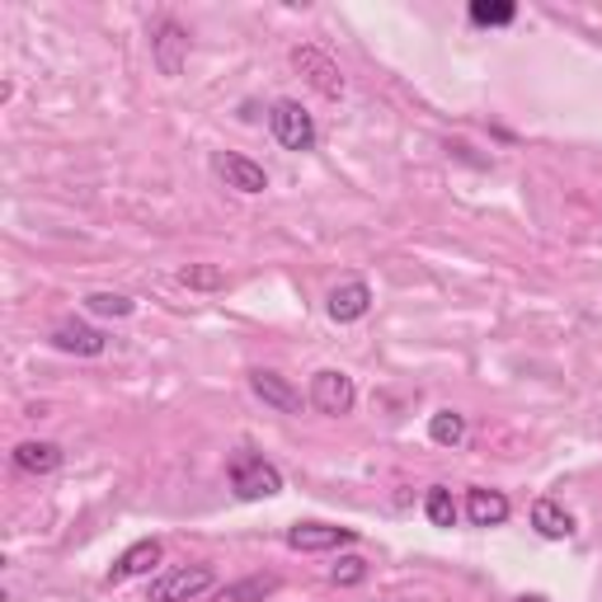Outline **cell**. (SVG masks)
I'll return each mask as SVG.
<instances>
[{
	"mask_svg": "<svg viewBox=\"0 0 602 602\" xmlns=\"http://www.w3.org/2000/svg\"><path fill=\"white\" fill-rule=\"evenodd\" d=\"M429 438L438 442V448H456V442L466 438V419L456 415V410H438L429 419Z\"/></svg>",
	"mask_w": 602,
	"mask_h": 602,
	"instance_id": "obj_19",
	"label": "cell"
},
{
	"mask_svg": "<svg viewBox=\"0 0 602 602\" xmlns=\"http://www.w3.org/2000/svg\"><path fill=\"white\" fill-rule=\"evenodd\" d=\"M358 533L353 527H334V523H297L288 527V546L292 551H340V546H353Z\"/></svg>",
	"mask_w": 602,
	"mask_h": 602,
	"instance_id": "obj_8",
	"label": "cell"
},
{
	"mask_svg": "<svg viewBox=\"0 0 602 602\" xmlns=\"http://www.w3.org/2000/svg\"><path fill=\"white\" fill-rule=\"evenodd\" d=\"M85 311H90V315H114V321H122V315L137 311V301L122 297V292H90V297H85Z\"/></svg>",
	"mask_w": 602,
	"mask_h": 602,
	"instance_id": "obj_21",
	"label": "cell"
},
{
	"mask_svg": "<svg viewBox=\"0 0 602 602\" xmlns=\"http://www.w3.org/2000/svg\"><path fill=\"white\" fill-rule=\"evenodd\" d=\"M311 405H315L321 415H330V419L353 415V405H358V386H353L348 372L321 367V372L311 377Z\"/></svg>",
	"mask_w": 602,
	"mask_h": 602,
	"instance_id": "obj_3",
	"label": "cell"
},
{
	"mask_svg": "<svg viewBox=\"0 0 602 602\" xmlns=\"http://www.w3.org/2000/svg\"><path fill=\"white\" fill-rule=\"evenodd\" d=\"M52 344H57L62 353H76V358H99V353L109 348L104 330L85 325V321H62L57 330H52Z\"/></svg>",
	"mask_w": 602,
	"mask_h": 602,
	"instance_id": "obj_11",
	"label": "cell"
},
{
	"mask_svg": "<svg viewBox=\"0 0 602 602\" xmlns=\"http://www.w3.org/2000/svg\"><path fill=\"white\" fill-rule=\"evenodd\" d=\"M226 475H232V490L240 494V499H273V494H282V471L273 462H264L259 452H236L232 466H226Z\"/></svg>",
	"mask_w": 602,
	"mask_h": 602,
	"instance_id": "obj_1",
	"label": "cell"
},
{
	"mask_svg": "<svg viewBox=\"0 0 602 602\" xmlns=\"http://www.w3.org/2000/svg\"><path fill=\"white\" fill-rule=\"evenodd\" d=\"M325 311H330V321H334V325H353V321H363V315L372 311V288H367L363 278H348V282H340V288H330Z\"/></svg>",
	"mask_w": 602,
	"mask_h": 602,
	"instance_id": "obj_9",
	"label": "cell"
},
{
	"mask_svg": "<svg viewBox=\"0 0 602 602\" xmlns=\"http://www.w3.org/2000/svg\"><path fill=\"white\" fill-rule=\"evenodd\" d=\"M423 513H429L433 527H456V513H462V508H456L448 485H433L429 494H423Z\"/></svg>",
	"mask_w": 602,
	"mask_h": 602,
	"instance_id": "obj_18",
	"label": "cell"
},
{
	"mask_svg": "<svg viewBox=\"0 0 602 602\" xmlns=\"http://www.w3.org/2000/svg\"><path fill=\"white\" fill-rule=\"evenodd\" d=\"M10 456H14V466L29 471V475H52L62 466V448L57 442H43V438H24Z\"/></svg>",
	"mask_w": 602,
	"mask_h": 602,
	"instance_id": "obj_14",
	"label": "cell"
},
{
	"mask_svg": "<svg viewBox=\"0 0 602 602\" xmlns=\"http://www.w3.org/2000/svg\"><path fill=\"white\" fill-rule=\"evenodd\" d=\"M269 128H273L282 151H311L315 147V122H311V114L301 109L297 99H278L273 104V109H269Z\"/></svg>",
	"mask_w": 602,
	"mask_h": 602,
	"instance_id": "obj_4",
	"label": "cell"
},
{
	"mask_svg": "<svg viewBox=\"0 0 602 602\" xmlns=\"http://www.w3.org/2000/svg\"><path fill=\"white\" fill-rule=\"evenodd\" d=\"M508 513H513V504H508L504 490H485V485L466 490V518H471V527H499V523H508Z\"/></svg>",
	"mask_w": 602,
	"mask_h": 602,
	"instance_id": "obj_12",
	"label": "cell"
},
{
	"mask_svg": "<svg viewBox=\"0 0 602 602\" xmlns=\"http://www.w3.org/2000/svg\"><path fill=\"white\" fill-rule=\"evenodd\" d=\"M161 556H165V546L155 541V537L128 546V551H122V556L114 560L109 583H128V579H137V574H151V565H161Z\"/></svg>",
	"mask_w": 602,
	"mask_h": 602,
	"instance_id": "obj_13",
	"label": "cell"
},
{
	"mask_svg": "<svg viewBox=\"0 0 602 602\" xmlns=\"http://www.w3.org/2000/svg\"><path fill=\"white\" fill-rule=\"evenodd\" d=\"M533 527H537L546 541H570L574 537V518L556 499H537L533 504Z\"/></svg>",
	"mask_w": 602,
	"mask_h": 602,
	"instance_id": "obj_16",
	"label": "cell"
},
{
	"mask_svg": "<svg viewBox=\"0 0 602 602\" xmlns=\"http://www.w3.org/2000/svg\"><path fill=\"white\" fill-rule=\"evenodd\" d=\"M278 593V574H250V579H236V583H222L212 602H264Z\"/></svg>",
	"mask_w": 602,
	"mask_h": 602,
	"instance_id": "obj_15",
	"label": "cell"
},
{
	"mask_svg": "<svg viewBox=\"0 0 602 602\" xmlns=\"http://www.w3.org/2000/svg\"><path fill=\"white\" fill-rule=\"evenodd\" d=\"M513 20H518V6H513V0H471V24L508 29Z\"/></svg>",
	"mask_w": 602,
	"mask_h": 602,
	"instance_id": "obj_17",
	"label": "cell"
},
{
	"mask_svg": "<svg viewBox=\"0 0 602 602\" xmlns=\"http://www.w3.org/2000/svg\"><path fill=\"white\" fill-rule=\"evenodd\" d=\"M518 602H546V598H537V593H527V598H518Z\"/></svg>",
	"mask_w": 602,
	"mask_h": 602,
	"instance_id": "obj_23",
	"label": "cell"
},
{
	"mask_svg": "<svg viewBox=\"0 0 602 602\" xmlns=\"http://www.w3.org/2000/svg\"><path fill=\"white\" fill-rule=\"evenodd\" d=\"M292 66L307 76V85L315 95H325V99H344V71L334 66L321 47H297L292 52Z\"/></svg>",
	"mask_w": 602,
	"mask_h": 602,
	"instance_id": "obj_5",
	"label": "cell"
},
{
	"mask_svg": "<svg viewBox=\"0 0 602 602\" xmlns=\"http://www.w3.org/2000/svg\"><path fill=\"white\" fill-rule=\"evenodd\" d=\"M363 579H367V560H363V556H344V560L330 570L334 589H353V583H363Z\"/></svg>",
	"mask_w": 602,
	"mask_h": 602,
	"instance_id": "obj_22",
	"label": "cell"
},
{
	"mask_svg": "<svg viewBox=\"0 0 602 602\" xmlns=\"http://www.w3.org/2000/svg\"><path fill=\"white\" fill-rule=\"evenodd\" d=\"M180 282L193 288V292H222L226 273L217 269V264H189V269H180Z\"/></svg>",
	"mask_w": 602,
	"mask_h": 602,
	"instance_id": "obj_20",
	"label": "cell"
},
{
	"mask_svg": "<svg viewBox=\"0 0 602 602\" xmlns=\"http://www.w3.org/2000/svg\"><path fill=\"white\" fill-rule=\"evenodd\" d=\"M212 170H217V180H226V189H236V193H264L269 189V174H264V165H255L250 155L217 151L212 155Z\"/></svg>",
	"mask_w": 602,
	"mask_h": 602,
	"instance_id": "obj_7",
	"label": "cell"
},
{
	"mask_svg": "<svg viewBox=\"0 0 602 602\" xmlns=\"http://www.w3.org/2000/svg\"><path fill=\"white\" fill-rule=\"evenodd\" d=\"M151 57H155V66H161V76L174 80L189 62V29L174 24V20H161L151 29Z\"/></svg>",
	"mask_w": 602,
	"mask_h": 602,
	"instance_id": "obj_6",
	"label": "cell"
},
{
	"mask_svg": "<svg viewBox=\"0 0 602 602\" xmlns=\"http://www.w3.org/2000/svg\"><path fill=\"white\" fill-rule=\"evenodd\" d=\"M212 589H217V574H212L207 565H180V570H165L151 579L147 602H193Z\"/></svg>",
	"mask_w": 602,
	"mask_h": 602,
	"instance_id": "obj_2",
	"label": "cell"
},
{
	"mask_svg": "<svg viewBox=\"0 0 602 602\" xmlns=\"http://www.w3.org/2000/svg\"><path fill=\"white\" fill-rule=\"evenodd\" d=\"M250 391H255L264 405H273L278 415H297V410H301L297 386H292L288 377H278V372H269V367H255V372H250Z\"/></svg>",
	"mask_w": 602,
	"mask_h": 602,
	"instance_id": "obj_10",
	"label": "cell"
}]
</instances>
